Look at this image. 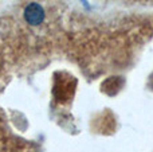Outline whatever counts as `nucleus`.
<instances>
[{
	"mask_svg": "<svg viewBox=\"0 0 153 152\" xmlns=\"http://www.w3.org/2000/svg\"><path fill=\"white\" fill-rule=\"evenodd\" d=\"M24 16H26V20L32 26H38L43 22L45 19V12H43V8L40 7L36 3H32L27 7L26 12H24Z\"/></svg>",
	"mask_w": 153,
	"mask_h": 152,
	"instance_id": "obj_1",
	"label": "nucleus"
}]
</instances>
